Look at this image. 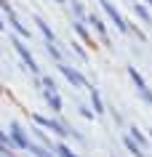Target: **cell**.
<instances>
[{"label": "cell", "instance_id": "obj_8", "mask_svg": "<svg viewBox=\"0 0 152 157\" xmlns=\"http://www.w3.org/2000/svg\"><path fill=\"white\" fill-rule=\"evenodd\" d=\"M48 104H51V107H53V109H59V107H61V101L56 99V96H53V93H51V96H48Z\"/></svg>", "mask_w": 152, "mask_h": 157}, {"label": "cell", "instance_id": "obj_9", "mask_svg": "<svg viewBox=\"0 0 152 157\" xmlns=\"http://www.w3.org/2000/svg\"><path fill=\"white\" fill-rule=\"evenodd\" d=\"M93 107L99 109V112L104 109V104H101V99H99V93H96V91H93Z\"/></svg>", "mask_w": 152, "mask_h": 157}, {"label": "cell", "instance_id": "obj_7", "mask_svg": "<svg viewBox=\"0 0 152 157\" xmlns=\"http://www.w3.org/2000/svg\"><path fill=\"white\" fill-rule=\"evenodd\" d=\"M131 133H134V141H136V144H139V147H144V144H147V139H144V136H142V131H139V128H134V131H131Z\"/></svg>", "mask_w": 152, "mask_h": 157}, {"label": "cell", "instance_id": "obj_10", "mask_svg": "<svg viewBox=\"0 0 152 157\" xmlns=\"http://www.w3.org/2000/svg\"><path fill=\"white\" fill-rule=\"evenodd\" d=\"M56 152H59V155H61V157H75V155H72V152H69V149H67V147H56Z\"/></svg>", "mask_w": 152, "mask_h": 157}, {"label": "cell", "instance_id": "obj_1", "mask_svg": "<svg viewBox=\"0 0 152 157\" xmlns=\"http://www.w3.org/2000/svg\"><path fill=\"white\" fill-rule=\"evenodd\" d=\"M101 6H104V11H107V13L112 16V21H115V24H118L120 29H123V32H128V29H131V27H128L126 21H123V16H120V13H118L115 8H112V3H110V0H101Z\"/></svg>", "mask_w": 152, "mask_h": 157}, {"label": "cell", "instance_id": "obj_5", "mask_svg": "<svg viewBox=\"0 0 152 157\" xmlns=\"http://www.w3.org/2000/svg\"><path fill=\"white\" fill-rule=\"evenodd\" d=\"M128 72H131V80H134V83H136V88H144V85H147V83H144V80H142V75L136 72L134 67H131V69H128Z\"/></svg>", "mask_w": 152, "mask_h": 157}, {"label": "cell", "instance_id": "obj_4", "mask_svg": "<svg viewBox=\"0 0 152 157\" xmlns=\"http://www.w3.org/2000/svg\"><path fill=\"white\" fill-rule=\"evenodd\" d=\"M134 11H136V13H139V19H142L144 24H150V21H152V16H150V11L144 8V6H134Z\"/></svg>", "mask_w": 152, "mask_h": 157}, {"label": "cell", "instance_id": "obj_11", "mask_svg": "<svg viewBox=\"0 0 152 157\" xmlns=\"http://www.w3.org/2000/svg\"><path fill=\"white\" fill-rule=\"evenodd\" d=\"M147 3H150V6H152V0H147Z\"/></svg>", "mask_w": 152, "mask_h": 157}, {"label": "cell", "instance_id": "obj_6", "mask_svg": "<svg viewBox=\"0 0 152 157\" xmlns=\"http://www.w3.org/2000/svg\"><path fill=\"white\" fill-rule=\"evenodd\" d=\"M139 96H142V99L147 101V104H152V91L147 88V85H144V88H139Z\"/></svg>", "mask_w": 152, "mask_h": 157}, {"label": "cell", "instance_id": "obj_3", "mask_svg": "<svg viewBox=\"0 0 152 157\" xmlns=\"http://www.w3.org/2000/svg\"><path fill=\"white\" fill-rule=\"evenodd\" d=\"M126 147H128V152H134V157H147L142 149H139V144H136L134 139H126Z\"/></svg>", "mask_w": 152, "mask_h": 157}, {"label": "cell", "instance_id": "obj_2", "mask_svg": "<svg viewBox=\"0 0 152 157\" xmlns=\"http://www.w3.org/2000/svg\"><path fill=\"white\" fill-rule=\"evenodd\" d=\"M61 72L69 77V83H72V85H85V77L80 72H75V69H69V67H64V64H61Z\"/></svg>", "mask_w": 152, "mask_h": 157}]
</instances>
